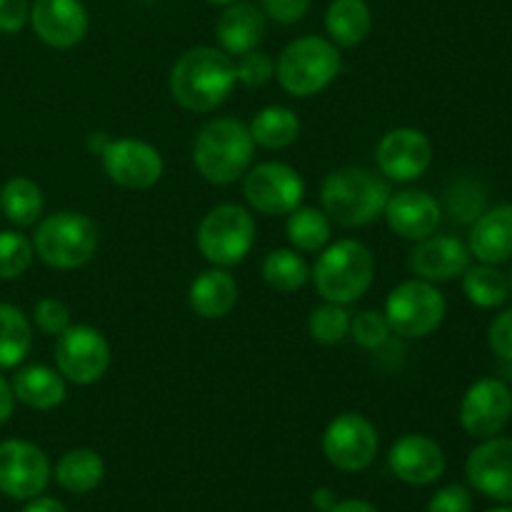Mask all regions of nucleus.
<instances>
[{
	"label": "nucleus",
	"mask_w": 512,
	"mask_h": 512,
	"mask_svg": "<svg viewBox=\"0 0 512 512\" xmlns=\"http://www.w3.org/2000/svg\"><path fill=\"white\" fill-rule=\"evenodd\" d=\"M335 503H338V498H335V493L330 488H318L313 493V505L320 512H330V508H333Z\"/></svg>",
	"instance_id": "obj_46"
},
{
	"label": "nucleus",
	"mask_w": 512,
	"mask_h": 512,
	"mask_svg": "<svg viewBox=\"0 0 512 512\" xmlns=\"http://www.w3.org/2000/svg\"><path fill=\"white\" fill-rule=\"evenodd\" d=\"M470 265V250L458 235H428L410 253V268L428 283L460 278Z\"/></svg>",
	"instance_id": "obj_20"
},
{
	"label": "nucleus",
	"mask_w": 512,
	"mask_h": 512,
	"mask_svg": "<svg viewBox=\"0 0 512 512\" xmlns=\"http://www.w3.org/2000/svg\"><path fill=\"white\" fill-rule=\"evenodd\" d=\"M250 138L255 145L268 150H283L293 145L300 135V120L285 105H268L258 110L248 125Z\"/></svg>",
	"instance_id": "obj_27"
},
{
	"label": "nucleus",
	"mask_w": 512,
	"mask_h": 512,
	"mask_svg": "<svg viewBox=\"0 0 512 512\" xmlns=\"http://www.w3.org/2000/svg\"><path fill=\"white\" fill-rule=\"evenodd\" d=\"M220 50L228 55H245L250 50H258L265 38V13L255 3L238 0L233 5H225L223 15L215 25Z\"/></svg>",
	"instance_id": "obj_22"
},
{
	"label": "nucleus",
	"mask_w": 512,
	"mask_h": 512,
	"mask_svg": "<svg viewBox=\"0 0 512 512\" xmlns=\"http://www.w3.org/2000/svg\"><path fill=\"white\" fill-rule=\"evenodd\" d=\"M383 313L393 335H400L405 340H420L433 335L443 325L448 303H445L443 293L435 288V283L415 278L390 290Z\"/></svg>",
	"instance_id": "obj_8"
},
{
	"label": "nucleus",
	"mask_w": 512,
	"mask_h": 512,
	"mask_svg": "<svg viewBox=\"0 0 512 512\" xmlns=\"http://www.w3.org/2000/svg\"><path fill=\"white\" fill-rule=\"evenodd\" d=\"M448 208L458 223H468V220H475L480 215L483 195L475 193V188L470 183H460L458 188L448 195Z\"/></svg>",
	"instance_id": "obj_38"
},
{
	"label": "nucleus",
	"mask_w": 512,
	"mask_h": 512,
	"mask_svg": "<svg viewBox=\"0 0 512 512\" xmlns=\"http://www.w3.org/2000/svg\"><path fill=\"white\" fill-rule=\"evenodd\" d=\"M263 280L278 293H295L310 280V265L295 248L270 250L263 260Z\"/></svg>",
	"instance_id": "obj_32"
},
{
	"label": "nucleus",
	"mask_w": 512,
	"mask_h": 512,
	"mask_svg": "<svg viewBox=\"0 0 512 512\" xmlns=\"http://www.w3.org/2000/svg\"><path fill=\"white\" fill-rule=\"evenodd\" d=\"M378 430L365 415L340 413L323 433V453L340 473H363L378 455Z\"/></svg>",
	"instance_id": "obj_10"
},
{
	"label": "nucleus",
	"mask_w": 512,
	"mask_h": 512,
	"mask_svg": "<svg viewBox=\"0 0 512 512\" xmlns=\"http://www.w3.org/2000/svg\"><path fill=\"white\" fill-rule=\"evenodd\" d=\"M308 333L315 343L338 345L350 335V313L345 305L323 303L310 313Z\"/></svg>",
	"instance_id": "obj_33"
},
{
	"label": "nucleus",
	"mask_w": 512,
	"mask_h": 512,
	"mask_svg": "<svg viewBox=\"0 0 512 512\" xmlns=\"http://www.w3.org/2000/svg\"><path fill=\"white\" fill-rule=\"evenodd\" d=\"M43 190L35 180L15 175L0 188V213L18 228H30L43 215Z\"/></svg>",
	"instance_id": "obj_28"
},
{
	"label": "nucleus",
	"mask_w": 512,
	"mask_h": 512,
	"mask_svg": "<svg viewBox=\"0 0 512 512\" xmlns=\"http://www.w3.org/2000/svg\"><path fill=\"white\" fill-rule=\"evenodd\" d=\"M110 358L108 338L90 325H68L55 338V365L68 383H98L108 373Z\"/></svg>",
	"instance_id": "obj_9"
},
{
	"label": "nucleus",
	"mask_w": 512,
	"mask_h": 512,
	"mask_svg": "<svg viewBox=\"0 0 512 512\" xmlns=\"http://www.w3.org/2000/svg\"><path fill=\"white\" fill-rule=\"evenodd\" d=\"M105 478V463L95 450L78 448L65 453L55 465V480L73 495L93 493Z\"/></svg>",
	"instance_id": "obj_26"
},
{
	"label": "nucleus",
	"mask_w": 512,
	"mask_h": 512,
	"mask_svg": "<svg viewBox=\"0 0 512 512\" xmlns=\"http://www.w3.org/2000/svg\"><path fill=\"white\" fill-rule=\"evenodd\" d=\"M285 233H288L290 245H293L298 253H320V250L330 243L333 220L325 215V210L300 205V208H295L293 213L288 215Z\"/></svg>",
	"instance_id": "obj_30"
},
{
	"label": "nucleus",
	"mask_w": 512,
	"mask_h": 512,
	"mask_svg": "<svg viewBox=\"0 0 512 512\" xmlns=\"http://www.w3.org/2000/svg\"><path fill=\"white\" fill-rule=\"evenodd\" d=\"M50 460L43 450L28 440L0 443V493L13 500H33L48 488Z\"/></svg>",
	"instance_id": "obj_12"
},
{
	"label": "nucleus",
	"mask_w": 512,
	"mask_h": 512,
	"mask_svg": "<svg viewBox=\"0 0 512 512\" xmlns=\"http://www.w3.org/2000/svg\"><path fill=\"white\" fill-rule=\"evenodd\" d=\"M508 280H510V293H512V270H510V278Z\"/></svg>",
	"instance_id": "obj_50"
},
{
	"label": "nucleus",
	"mask_w": 512,
	"mask_h": 512,
	"mask_svg": "<svg viewBox=\"0 0 512 512\" xmlns=\"http://www.w3.org/2000/svg\"><path fill=\"white\" fill-rule=\"evenodd\" d=\"M343 68L338 45L330 38L320 35H303L290 40L278 55L275 63V78L285 93L295 98H310L318 95L333 83Z\"/></svg>",
	"instance_id": "obj_5"
},
{
	"label": "nucleus",
	"mask_w": 512,
	"mask_h": 512,
	"mask_svg": "<svg viewBox=\"0 0 512 512\" xmlns=\"http://www.w3.org/2000/svg\"><path fill=\"white\" fill-rule=\"evenodd\" d=\"M373 13L365 0H333L325 10V30L340 48H355L368 38Z\"/></svg>",
	"instance_id": "obj_25"
},
{
	"label": "nucleus",
	"mask_w": 512,
	"mask_h": 512,
	"mask_svg": "<svg viewBox=\"0 0 512 512\" xmlns=\"http://www.w3.org/2000/svg\"><path fill=\"white\" fill-rule=\"evenodd\" d=\"M103 170L115 185L128 190H148L163 178V155L155 145L138 138L108 140L100 153Z\"/></svg>",
	"instance_id": "obj_14"
},
{
	"label": "nucleus",
	"mask_w": 512,
	"mask_h": 512,
	"mask_svg": "<svg viewBox=\"0 0 512 512\" xmlns=\"http://www.w3.org/2000/svg\"><path fill=\"white\" fill-rule=\"evenodd\" d=\"M10 385H13L15 400L33 410H43V413L63 405L65 395H68L65 378L48 365H25L15 373Z\"/></svg>",
	"instance_id": "obj_24"
},
{
	"label": "nucleus",
	"mask_w": 512,
	"mask_h": 512,
	"mask_svg": "<svg viewBox=\"0 0 512 512\" xmlns=\"http://www.w3.org/2000/svg\"><path fill=\"white\" fill-rule=\"evenodd\" d=\"M488 512H512V508H495V510H488Z\"/></svg>",
	"instance_id": "obj_49"
},
{
	"label": "nucleus",
	"mask_w": 512,
	"mask_h": 512,
	"mask_svg": "<svg viewBox=\"0 0 512 512\" xmlns=\"http://www.w3.org/2000/svg\"><path fill=\"white\" fill-rule=\"evenodd\" d=\"M235 73H238V83H243L245 88H263L275 78V63L263 50H250L240 55Z\"/></svg>",
	"instance_id": "obj_36"
},
{
	"label": "nucleus",
	"mask_w": 512,
	"mask_h": 512,
	"mask_svg": "<svg viewBox=\"0 0 512 512\" xmlns=\"http://www.w3.org/2000/svg\"><path fill=\"white\" fill-rule=\"evenodd\" d=\"M238 303V283L225 268H210L190 283L188 305L205 320H220L230 315Z\"/></svg>",
	"instance_id": "obj_23"
},
{
	"label": "nucleus",
	"mask_w": 512,
	"mask_h": 512,
	"mask_svg": "<svg viewBox=\"0 0 512 512\" xmlns=\"http://www.w3.org/2000/svg\"><path fill=\"white\" fill-rule=\"evenodd\" d=\"M380 173L395 183H410L425 175L433 163V145L428 135L418 128H395L378 143Z\"/></svg>",
	"instance_id": "obj_15"
},
{
	"label": "nucleus",
	"mask_w": 512,
	"mask_h": 512,
	"mask_svg": "<svg viewBox=\"0 0 512 512\" xmlns=\"http://www.w3.org/2000/svg\"><path fill=\"white\" fill-rule=\"evenodd\" d=\"M208 3H213V5H233V3H238V0H208Z\"/></svg>",
	"instance_id": "obj_48"
},
{
	"label": "nucleus",
	"mask_w": 512,
	"mask_h": 512,
	"mask_svg": "<svg viewBox=\"0 0 512 512\" xmlns=\"http://www.w3.org/2000/svg\"><path fill=\"white\" fill-rule=\"evenodd\" d=\"M20 512H68L65 505L55 498H33Z\"/></svg>",
	"instance_id": "obj_44"
},
{
	"label": "nucleus",
	"mask_w": 512,
	"mask_h": 512,
	"mask_svg": "<svg viewBox=\"0 0 512 512\" xmlns=\"http://www.w3.org/2000/svg\"><path fill=\"white\" fill-rule=\"evenodd\" d=\"M512 418V390L498 378H480L460 400V428L470 438H495Z\"/></svg>",
	"instance_id": "obj_13"
},
{
	"label": "nucleus",
	"mask_w": 512,
	"mask_h": 512,
	"mask_svg": "<svg viewBox=\"0 0 512 512\" xmlns=\"http://www.w3.org/2000/svg\"><path fill=\"white\" fill-rule=\"evenodd\" d=\"M463 290L478 308H500L510 295V280L498 265H468L463 273Z\"/></svg>",
	"instance_id": "obj_31"
},
{
	"label": "nucleus",
	"mask_w": 512,
	"mask_h": 512,
	"mask_svg": "<svg viewBox=\"0 0 512 512\" xmlns=\"http://www.w3.org/2000/svg\"><path fill=\"white\" fill-rule=\"evenodd\" d=\"M383 218L398 238L418 243L440 228L443 210H440L438 200L425 190H403L395 195L390 193Z\"/></svg>",
	"instance_id": "obj_19"
},
{
	"label": "nucleus",
	"mask_w": 512,
	"mask_h": 512,
	"mask_svg": "<svg viewBox=\"0 0 512 512\" xmlns=\"http://www.w3.org/2000/svg\"><path fill=\"white\" fill-rule=\"evenodd\" d=\"M263 13L280 25H293L308 15L310 0H260Z\"/></svg>",
	"instance_id": "obj_40"
},
{
	"label": "nucleus",
	"mask_w": 512,
	"mask_h": 512,
	"mask_svg": "<svg viewBox=\"0 0 512 512\" xmlns=\"http://www.w3.org/2000/svg\"><path fill=\"white\" fill-rule=\"evenodd\" d=\"M388 198V183L373 170L358 168V165L330 173L320 188L325 215L345 228H363L383 218Z\"/></svg>",
	"instance_id": "obj_2"
},
{
	"label": "nucleus",
	"mask_w": 512,
	"mask_h": 512,
	"mask_svg": "<svg viewBox=\"0 0 512 512\" xmlns=\"http://www.w3.org/2000/svg\"><path fill=\"white\" fill-rule=\"evenodd\" d=\"M488 343L500 360H512V308L495 315L488 330Z\"/></svg>",
	"instance_id": "obj_41"
},
{
	"label": "nucleus",
	"mask_w": 512,
	"mask_h": 512,
	"mask_svg": "<svg viewBox=\"0 0 512 512\" xmlns=\"http://www.w3.org/2000/svg\"><path fill=\"white\" fill-rule=\"evenodd\" d=\"M468 250L478 263L503 265L512 258V203L480 213L468 235Z\"/></svg>",
	"instance_id": "obj_21"
},
{
	"label": "nucleus",
	"mask_w": 512,
	"mask_h": 512,
	"mask_svg": "<svg viewBox=\"0 0 512 512\" xmlns=\"http://www.w3.org/2000/svg\"><path fill=\"white\" fill-rule=\"evenodd\" d=\"M255 143L248 125L233 118H215L200 128L193 143L195 170L213 185H230L248 173Z\"/></svg>",
	"instance_id": "obj_4"
},
{
	"label": "nucleus",
	"mask_w": 512,
	"mask_h": 512,
	"mask_svg": "<svg viewBox=\"0 0 512 512\" xmlns=\"http://www.w3.org/2000/svg\"><path fill=\"white\" fill-rule=\"evenodd\" d=\"M255 245V220L243 205L223 203L210 210L198 228V250L215 268L243 263Z\"/></svg>",
	"instance_id": "obj_7"
},
{
	"label": "nucleus",
	"mask_w": 512,
	"mask_h": 512,
	"mask_svg": "<svg viewBox=\"0 0 512 512\" xmlns=\"http://www.w3.org/2000/svg\"><path fill=\"white\" fill-rule=\"evenodd\" d=\"M98 243L100 235L93 220L75 210H60L35 225V255L55 270L83 268L95 255Z\"/></svg>",
	"instance_id": "obj_6"
},
{
	"label": "nucleus",
	"mask_w": 512,
	"mask_h": 512,
	"mask_svg": "<svg viewBox=\"0 0 512 512\" xmlns=\"http://www.w3.org/2000/svg\"><path fill=\"white\" fill-rule=\"evenodd\" d=\"M108 140L110 138H105V135L103 133H93V135H90V150H95V153H103V148H105V145H108Z\"/></svg>",
	"instance_id": "obj_47"
},
{
	"label": "nucleus",
	"mask_w": 512,
	"mask_h": 512,
	"mask_svg": "<svg viewBox=\"0 0 512 512\" xmlns=\"http://www.w3.org/2000/svg\"><path fill=\"white\" fill-rule=\"evenodd\" d=\"M428 512H473V495L463 485H448L430 498Z\"/></svg>",
	"instance_id": "obj_39"
},
{
	"label": "nucleus",
	"mask_w": 512,
	"mask_h": 512,
	"mask_svg": "<svg viewBox=\"0 0 512 512\" xmlns=\"http://www.w3.org/2000/svg\"><path fill=\"white\" fill-rule=\"evenodd\" d=\"M388 465L395 478L408 485H430L443 478L445 453L438 440L423 433H408L393 443Z\"/></svg>",
	"instance_id": "obj_18"
},
{
	"label": "nucleus",
	"mask_w": 512,
	"mask_h": 512,
	"mask_svg": "<svg viewBox=\"0 0 512 512\" xmlns=\"http://www.w3.org/2000/svg\"><path fill=\"white\" fill-rule=\"evenodd\" d=\"M28 20L35 35L55 50L75 48L88 33V10L80 0H35Z\"/></svg>",
	"instance_id": "obj_17"
},
{
	"label": "nucleus",
	"mask_w": 512,
	"mask_h": 512,
	"mask_svg": "<svg viewBox=\"0 0 512 512\" xmlns=\"http://www.w3.org/2000/svg\"><path fill=\"white\" fill-rule=\"evenodd\" d=\"M33 348V328L20 308L0 303V370H13Z\"/></svg>",
	"instance_id": "obj_29"
},
{
	"label": "nucleus",
	"mask_w": 512,
	"mask_h": 512,
	"mask_svg": "<svg viewBox=\"0 0 512 512\" xmlns=\"http://www.w3.org/2000/svg\"><path fill=\"white\" fill-rule=\"evenodd\" d=\"M245 200L263 215H290L303 205L305 183L295 168L285 163H260L248 168L243 183Z\"/></svg>",
	"instance_id": "obj_11"
},
{
	"label": "nucleus",
	"mask_w": 512,
	"mask_h": 512,
	"mask_svg": "<svg viewBox=\"0 0 512 512\" xmlns=\"http://www.w3.org/2000/svg\"><path fill=\"white\" fill-rule=\"evenodd\" d=\"M393 330H390L385 313L380 310H363L355 318H350V338L365 350H378L383 348L390 340Z\"/></svg>",
	"instance_id": "obj_35"
},
{
	"label": "nucleus",
	"mask_w": 512,
	"mask_h": 512,
	"mask_svg": "<svg viewBox=\"0 0 512 512\" xmlns=\"http://www.w3.org/2000/svg\"><path fill=\"white\" fill-rule=\"evenodd\" d=\"M30 18V0H0V33L13 35L23 30Z\"/></svg>",
	"instance_id": "obj_42"
},
{
	"label": "nucleus",
	"mask_w": 512,
	"mask_h": 512,
	"mask_svg": "<svg viewBox=\"0 0 512 512\" xmlns=\"http://www.w3.org/2000/svg\"><path fill=\"white\" fill-rule=\"evenodd\" d=\"M330 512H378V510H375V505H370L368 500L350 498V500H338V503L330 508Z\"/></svg>",
	"instance_id": "obj_45"
},
{
	"label": "nucleus",
	"mask_w": 512,
	"mask_h": 512,
	"mask_svg": "<svg viewBox=\"0 0 512 512\" xmlns=\"http://www.w3.org/2000/svg\"><path fill=\"white\" fill-rule=\"evenodd\" d=\"M465 475L485 498L512 503V438H485L468 455Z\"/></svg>",
	"instance_id": "obj_16"
},
{
	"label": "nucleus",
	"mask_w": 512,
	"mask_h": 512,
	"mask_svg": "<svg viewBox=\"0 0 512 512\" xmlns=\"http://www.w3.org/2000/svg\"><path fill=\"white\" fill-rule=\"evenodd\" d=\"M238 83L233 55L213 45H195L170 70V95L190 113H213Z\"/></svg>",
	"instance_id": "obj_1"
},
{
	"label": "nucleus",
	"mask_w": 512,
	"mask_h": 512,
	"mask_svg": "<svg viewBox=\"0 0 512 512\" xmlns=\"http://www.w3.org/2000/svg\"><path fill=\"white\" fill-rule=\"evenodd\" d=\"M33 320H35V325H38L40 333L58 338V335L70 325V310L63 300L43 298L35 303Z\"/></svg>",
	"instance_id": "obj_37"
},
{
	"label": "nucleus",
	"mask_w": 512,
	"mask_h": 512,
	"mask_svg": "<svg viewBox=\"0 0 512 512\" xmlns=\"http://www.w3.org/2000/svg\"><path fill=\"white\" fill-rule=\"evenodd\" d=\"M15 410V393H13V385L0 375V425H5L10 420Z\"/></svg>",
	"instance_id": "obj_43"
},
{
	"label": "nucleus",
	"mask_w": 512,
	"mask_h": 512,
	"mask_svg": "<svg viewBox=\"0 0 512 512\" xmlns=\"http://www.w3.org/2000/svg\"><path fill=\"white\" fill-rule=\"evenodd\" d=\"M310 280L325 303L350 305L373 285L375 258L360 240H335L320 250L315 268H310Z\"/></svg>",
	"instance_id": "obj_3"
},
{
	"label": "nucleus",
	"mask_w": 512,
	"mask_h": 512,
	"mask_svg": "<svg viewBox=\"0 0 512 512\" xmlns=\"http://www.w3.org/2000/svg\"><path fill=\"white\" fill-rule=\"evenodd\" d=\"M33 240L15 230L0 233V280H15L33 263Z\"/></svg>",
	"instance_id": "obj_34"
}]
</instances>
